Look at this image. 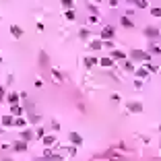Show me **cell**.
<instances>
[{"mask_svg": "<svg viewBox=\"0 0 161 161\" xmlns=\"http://www.w3.org/2000/svg\"><path fill=\"white\" fill-rule=\"evenodd\" d=\"M112 37H114V27H110V25H107V27H103L101 33H99V39H103V41H110Z\"/></svg>", "mask_w": 161, "mask_h": 161, "instance_id": "6da1fadb", "label": "cell"}, {"mask_svg": "<svg viewBox=\"0 0 161 161\" xmlns=\"http://www.w3.org/2000/svg\"><path fill=\"white\" fill-rule=\"evenodd\" d=\"M130 56L134 60H149V58H151V54H149V52H142V50H132Z\"/></svg>", "mask_w": 161, "mask_h": 161, "instance_id": "7a4b0ae2", "label": "cell"}, {"mask_svg": "<svg viewBox=\"0 0 161 161\" xmlns=\"http://www.w3.org/2000/svg\"><path fill=\"white\" fill-rule=\"evenodd\" d=\"M126 107H128V112H132V114H141L142 112V103H138V101H128Z\"/></svg>", "mask_w": 161, "mask_h": 161, "instance_id": "3957f363", "label": "cell"}, {"mask_svg": "<svg viewBox=\"0 0 161 161\" xmlns=\"http://www.w3.org/2000/svg\"><path fill=\"white\" fill-rule=\"evenodd\" d=\"M145 37L157 39V37H159V29H155V27H147V29H145Z\"/></svg>", "mask_w": 161, "mask_h": 161, "instance_id": "277c9868", "label": "cell"}, {"mask_svg": "<svg viewBox=\"0 0 161 161\" xmlns=\"http://www.w3.org/2000/svg\"><path fill=\"white\" fill-rule=\"evenodd\" d=\"M70 142L77 145V147H81V145H83V137H81L78 132H70Z\"/></svg>", "mask_w": 161, "mask_h": 161, "instance_id": "5b68a950", "label": "cell"}, {"mask_svg": "<svg viewBox=\"0 0 161 161\" xmlns=\"http://www.w3.org/2000/svg\"><path fill=\"white\" fill-rule=\"evenodd\" d=\"M13 149H15V151H19V153L27 151V141H23V138H21V141H17L15 145H13Z\"/></svg>", "mask_w": 161, "mask_h": 161, "instance_id": "8992f818", "label": "cell"}, {"mask_svg": "<svg viewBox=\"0 0 161 161\" xmlns=\"http://www.w3.org/2000/svg\"><path fill=\"white\" fill-rule=\"evenodd\" d=\"M10 35H13V37H23V29H21L19 25H10Z\"/></svg>", "mask_w": 161, "mask_h": 161, "instance_id": "52a82bcc", "label": "cell"}, {"mask_svg": "<svg viewBox=\"0 0 161 161\" xmlns=\"http://www.w3.org/2000/svg\"><path fill=\"white\" fill-rule=\"evenodd\" d=\"M99 64H101L103 68H112V66H114V58H112V56H110V58H101Z\"/></svg>", "mask_w": 161, "mask_h": 161, "instance_id": "ba28073f", "label": "cell"}, {"mask_svg": "<svg viewBox=\"0 0 161 161\" xmlns=\"http://www.w3.org/2000/svg\"><path fill=\"white\" fill-rule=\"evenodd\" d=\"M89 46H91V50H101L103 48V39H93Z\"/></svg>", "mask_w": 161, "mask_h": 161, "instance_id": "9c48e42d", "label": "cell"}, {"mask_svg": "<svg viewBox=\"0 0 161 161\" xmlns=\"http://www.w3.org/2000/svg\"><path fill=\"white\" fill-rule=\"evenodd\" d=\"M33 137H35V134H33L31 130H23V132H21V138H23V141H27V142H29Z\"/></svg>", "mask_w": 161, "mask_h": 161, "instance_id": "30bf717a", "label": "cell"}, {"mask_svg": "<svg viewBox=\"0 0 161 161\" xmlns=\"http://www.w3.org/2000/svg\"><path fill=\"white\" fill-rule=\"evenodd\" d=\"M134 72H137V77H141V78H147V77H149V70H147V66H145V68L141 66V68H137Z\"/></svg>", "mask_w": 161, "mask_h": 161, "instance_id": "8fae6325", "label": "cell"}, {"mask_svg": "<svg viewBox=\"0 0 161 161\" xmlns=\"http://www.w3.org/2000/svg\"><path fill=\"white\" fill-rule=\"evenodd\" d=\"M120 23H122L124 27H128V29H132V27H134V23H132L128 17H122V19H120Z\"/></svg>", "mask_w": 161, "mask_h": 161, "instance_id": "7c38bea8", "label": "cell"}, {"mask_svg": "<svg viewBox=\"0 0 161 161\" xmlns=\"http://www.w3.org/2000/svg\"><path fill=\"white\" fill-rule=\"evenodd\" d=\"M112 58L114 60H124V52H120V50H112Z\"/></svg>", "mask_w": 161, "mask_h": 161, "instance_id": "4fadbf2b", "label": "cell"}, {"mask_svg": "<svg viewBox=\"0 0 161 161\" xmlns=\"http://www.w3.org/2000/svg\"><path fill=\"white\" fill-rule=\"evenodd\" d=\"M54 142H56V137H52V134H50V137H44V145L46 147H52Z\"/></svg>", "mask_w": 161, "mask_h": 161, "instance_id": "5bb4252c", "label": "cell"}, {"mask_svg": "<svg viewBox=\"0 0 161 161\" xmlns=\"http://www.w3.org/2000/svg\"><path fill=\"white\" fill-rule=\"evenodd\" d=\"M19 97H21L19 93H8V101H10V103H13V105H15V103H17V101H19Z\"/></svg>", "mask_w": 161, "mask_h": 161, "instance_id": "9a60e30c", "label": "cell"}, {"mask_svg": "<svg viewBox=\"0 0 161 161\" xmlns=\"http://www.w3.org/2000/svg\"><path fill=\"white\" fill-rule=\"evenodd\" d=\"M2 124H4V126H10V124H15V120H13V116H4L2 118Z\"/></svg>", "mask_w": 161, "mask_h": 161, "instance_id": "2e32d148", "label": "cell"}, {"mask_svg": "<svg viewBox=\"0 0 161 161\" xmlns=\"http://www.w3.org/2000/svg\"><path fill=\"white\" fill-rule=\"evenodd\" d=\"M147 70H149V72H157V70H159V66H157V64L147 62Z\"/></svg>", "mask_w": 161, "mask_h": 161, "instance_id": "e0dca14e", "label": "cell"}, {"mask_svg": "<svg viewBox=\"0 0 161 161\" xmlns=\"http://www.w3.org/2000/svg\"><path fill=\"white\" fill-rule=\"evenodd\" d=\"M10 112L15 114V116H21V114H23V110H21V107H19V105H17V103H15V105L10 107Z\"/></svg>", "mask_w": 161, "mask_h": 161, "instance_id": "ac0fdd59", "label": "cell"}, {"mask_svg": "<svg viewBox=\"0 0 161 161\" xmlns=\"http://www.w3.org/2000/svg\"><path fill=\"white\" fill-rule=\"evenodd\" d=\"M64 15H66V19H68V21H74V17H77V15H74V10H72V8H68L66 13H64Z\"/></svg>", "mask_w": 161, "mask_h": 161, "instance_id": "d6986e66", "label": "cell"}, {"mask_svg": "<svg viewBox=\"0 0 161 161\" xmlns=\"http://www.w3.org/2000/svg\"><path fill=\"white\" fill-rule=\"evenodd\" d=\"M52 77L56 78V83H62V74H60L58 70H52Z\"/></svg>", "mask_w": 161, "mask_h": 161, "instance_id": "ffe728a7", "label": "cell"}, {"mask_svg": "<svg viewBox=\"0 0 161 161\" xmlns=\"http://www.w3.org/2000/svg\"><path fill=\"white\" fill-rule=\"evenodd\" d=\"M62 6L68 10V8H72V6H74V2H72V0H62Z\"/></svg>", "mask_w": 161, "mask_h": 161, "instance_id": "44dd1931", "label": "cell"}, {"mask_svg": "<svg viewBox=\"0 0 161 161\" xmlns=\"http://www.w3.org/2000/svg\"><path fill=\"white\" fill-rule=\"evenodd\" d=\"M149 54H161V48H159V46H155V44H153L151 48H149Z\"/></svg>", "mask_w": 161, "mask_h": 161, "instance_id": "7402d4cb", "label": "cell"}, {"mask_svg": "<svg viewBox=\"0 0 161 161\" xmlns=\"http://www.w3.org/2000/svg\"><path fill=\"white\" fill-rule=\"evenodd\" d=\"M78 37H81V39H89V29H81Z\"/></svg>", "mask_w": 161, "mask_h": 161, "instance_id": "603a6c76", "label": "cell"}, {"mask_svg": "<svg viewBox=\"0 0 161 161\" xmlns=\"http://www.w3.org/2000/svg\"><path fill=\"white\" fill-rule=\"evenodd\" d=\"M15 124H17V126H25V124H27V120H25V118H17V120H15Z\"/></svg>", "mask_w": 161, "mask_h": 161, "instance_id": "cb8c5ba5", "label": "cell"}, {"mask_svg": "<svg viewBox=\"0 0 161 161\" xmlns=\"http://www.w3.org/2000/svg\"><path fill=\"white\" fill-rule=\"evenodd\" d=\"M124 68H126L128 72H134V64H132V62H126V64H124Z\"/></svg>", "mask_w": 161, "mask_h": 161, "instance_id": "d4e9b609", "label": "cell"}, {"mask_svg": "<svg viewBox=\"0 0 161 161\" xmlns=\"http://www.w3.org/2000/svg\"><path fill=\"white\" fill-rule=\"evenodd\" d=\"M85 64H87V66H93V64H97V60L95 58H85Z\"/></svg>", "mask_w": 161, "mask_h": 161, "instance_id": "484cf974", "label": "cell"}, {"mask_svg": "<svg viewBox=\"0 0 161 161\" xmlns=\"http://www.w3.org/2000/svg\"><path fill=\"white\" fill-rule=\"evenodd\" d=\"M35 137H39V138H44V137H46V132H44V128H37V132H35Z\"/></svg>", "mask_w": 161, "mask_h": 161, "instance_id": "4316f807", "label": "cell"}, {"mask_svg": "<svg viewBox=\"0 0 161 161\" xmlns=\"http://www.w3.org/2000/svg\"><path fill=\"white\" fill-rule=\"evenodd\" d=\"M151 15L153 17H161V8H151Z\"/></svg>", "mask_w": 161, "mask_h": 161, "instance_id": "83f0119b", "label": "cell"}, {"mask_svg": "<svg viewBox=\"0 0 161 161\" xmlns=\"http://www.w3.org/2000/svg\"><path fill=\"white\" fill-rule=\"evenodd\" d=\"M103 48H110V50H114V44H112V41H105V44H103Z\"/></svg>", "mask_w": 161, "mask_h": 161, "instance_id": "f1b7e54d", "label": "cell"}, {"mask_svg": "<svg viewBox=\"0 0 161 161\" xmlns=\"http://www.w3.org/2000/svg\"><path fill=\"white\" fill-rule=\"evenodd\" d=\"M6 97V93H4V87H0V99H4Z\"/></svg>", "mask_w": 161, "mask_h": 161, "instance_id": "f546056e", "label": "cell"}, {"mask_svg": "<svg viewBox=\"0 0 161 161\" xmlns=\"http://www.w3.org/2000/svg\"><path fill=\"white\" fill-rule=\"evenodd\" d=\"M110 4H112V6H116V4H118V0H110Z\"/></svg>", "mask_w": 161, "mask_h": 161, "instance_id": "4dcf8cb0", "label": "cell"}, {"mask_svg": "<svg viewBox=\"0 0 161 161\" xmlns=\"http://www.w3.org/2000/svg\"><path fill=\"white\" fill-rule=\"evenodd\" d=\"M2 161H13V159H2Z\"/></svg>", "mask_w": 161, "mask_h": 161, "instance_id": "1f68e13d", "label": "cell"}, {"mask_svg": "<svg viewBox=\"0 0 161 161\" xmlns=\"http://www.w3.org/2000/svg\"><path fill=\"white\" fill-rule=\"evenodd\" d=\"M2 132H4V130H2V128H0V134H2Z\"/></svg>", "mask_w": 161, "mask_h": 161, "instance_id": "d6a6232c", "label": "cell"}, {"mask_svg": "<svg viewBox=\"0 0 161 161\" xmlns=\"http://www.w3.org/2000/svg\"><path fill=\"white\" fill-rule=\"evenodd\" d=\"M0 62H2V56H0Z\"/></svg>", "mask_w": 161, "mask_h": 161, "instance_id": "836d02e7", "label": "cell"}]
</instances>
